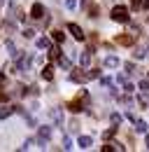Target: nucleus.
Returning a JSON list of instances; mask_svg holds the SVG:
<instances>
[{
  "label": "nucleus",
  "mask_w": 149,
  "mask_h": 152,
  "mask_svg": "<svg viewBox=\"0 0 149 152\" xmlns=\"http://www.w3.org/2000/svg\"><path fill=\"white\" fill-rule=\"evenodd\" d=\"M112 19L119 21V23H128V21H130L128 10H126L124 5H116V7H112Z\"/></svg>",
  "instance_id": "f257e3e1"
},
{
  "label": "nucleus",
  "mask_w": 149,
  "mask_h": 152,
  "mask_svg": "<svg viewBox=\"0 0 149 152\" xmlns=\"http://www.w3.org/2000/svg\"><path fill=\"white\" fill-rule=\"evenodd\" d=\"M68 31L72 33V38H74V40H84V38H86V33H84V31H82L77 23H68Z\"/></svg>",
  "instance_id": "f03ea898"
},
{
  "label": "nucleus",
  "mask_w": 149,
  "mask_h": 152,
  "mask_svg": "<svg viewBox=\"0 0 149 152\" xmlns=\"http://www.w3.org/2000/svg\"><path fill=\"white\" fill-rule=\"evenodd\" d=\"M133 42H135V35H116V45L121 47H133Z\"/></svg>",
  "instance_id": "7ed1b4c3"
},
{
  "label": "nucleus",
  "mask_w": 149,
  "mask_h": 152,
  "mask_svg": "<svg viewBox=\"0 0 149 152\" xmlns=\"http://www.w3.org/2000/svg\"><path fill=\"white\" fill-rule=\"evenodd\" d=\"M49 136H51V126H40V148H44L47 145V140H49Z\"/></svg>",
  "instance_id": "20e7f679"
},
{
  "label": "nucleus",
  "mask_w": 149,
  "mask_h": 152,
  "mask_svg": "<svg viewBox=\"0 0 149 152\" xmlns=\"http://www.w3.org/2000/svg\"><path fill=\"white\" fill-rule=\"evenodd\" d=\"M70 80H72V82H86V80H89V73H82V68H79V70H72V73H70Z\"/></svg>",
  "instance_id": "39448f33"
},
{
  "label": "nucleus",
  "mask_w": 149,
  "mask_h": 152,
  "mask_svg": "<svg viewBox=\"0 0 149 152\" xmlns=\"http://www.w3.org/2000/svg\"><path fill=\"white\" fill-rule=\"evenodd\" d=\"M30 17H33V19H42V17H44V7H42L40 2H35V5L30 7Z\"/></svg>",
  "instance_id": "423d86ee"
},
{
  "label": "nucleus",
  "mask_w": 149,
  "mask_h": 152,
  "mask_svg": "<svg viewBox=\"0 0 149 152\" xmlns=\"http://www.w3.org/2000/svg\"><path fill=\"white\" fill-rule=\"evenodd\" d=\"M126 148L121 143H110V145H103V152H124Z\"/></svg>",
  "instance_id": "0eeeda50"
},
{
  "label": "nucleus",
  "mask_w": 149,
  "mask_h": 152,
  "mask_svg": "<svg viewBox=\"0 0 149 152\" xmlns=\"http://www.w3.org/2000/svg\"><path fill=\"white\" fill-rule=\"evenodd\" d=\"M49 115H51V119H54L58 126H63V115H61V110H58V108H51V110H49Z\"/></svg>",
  "instance_id": "6e6552de"
},
{
  "label": "nucleus",
  "mask_w": 149,
  "mask_h": 152,
  "mask_svg": "<svg viewBox=\"0 0 149 152\" xmlns=\"http://www.w3.org/2000/svg\"><path fill=\"white\" fill-rule=\"evenodd\" d=\"M65 108H68V110H72V113H79V110H84V103H82V98H79V101H70Z\"/></svg>",
  "instance_id": "1a4fd4ad"
},
{
  "label": "nucleus",
  "mask_w": 149,
  "mask_h": 152,
  "mask_svg": "<svg viewBox=\"0 0 149 152\" xmlns=\"http://www.w3.org/2000/svg\"><path fill=\"white\" fill-rule=\"evenodd\" d=\"M133 124H135V131H137V133H145V131H147V122H142V119H137V117H135V119H133Z\"/></svg>",
  "instance_id": "9d476101"
},
{
  "label": "nucleus",
  "mask_w": 149,
  "mask_h": 152,
  "mask_svg": "<svg viewBox=\"0 0 149 152\" xmlns=\"http://www.w3.org/2000/svg\"><path fill=\"white\" fill-rule=\"evenodd\" d=\"M89 63H91V52H82V56H79V66L86 68Z\"/></svg>",
  "instance_id": "9b49d317"
},
{
  "label": "nucleus",
  "mask_w": 149,
  "mask_h": 152,
  "mask_svg": "<svg viewBox=\"0 0 149 152\" xmlns=\"http://www.w3.org/2000/svg\"><path fill=\"white\" fill-rule=\"evenodd\" d=\"M7 52H9L12 58H19V49H17V45H14L12 40H7Z\"/></svg>",
  "instance_id": "f8f14e48"
},
{
  "label": "nucleus",
  "mask_w": 149,
  "mask_h": 152,
  "mask_svg": "<svg viewBox=\"0 0 149 152\" xmlns=\"http://www.w3.org/2000/svg\"><path fill=\"white\" fill-rule=\"evenodd\" d=\"M35 45L40 47V49H49V47H51V40H49V38H37Z\"/></svg>",
  "instance_id": "ddd939ff"
},
{
  "label": "nucleus",
  "mask_w": 149,
  "mask_h": 152,
  "mask_svg": "<svg viewBox=\"0 0 149 152\" xmlns=\"http://www.w3.org/2000/svg\"><path fill=\"white\" fill-rule=\"evenodd\" d=\"M91 136H79V148H82V150H86V148H91Z\"/></svg>",
  "instance_id": "4468645a"
},
{
  "label": "nucleus",
  "mask_w": 149,
  "mask_h": 152,
  "mask_svg": "<svg viewBox=\"0 0 149 152\" xmlns=\"http://www.w3.org/2000/svg\"><path fill=\"white\" fill-rule=\"evenodd\" d=\"M17 31V23H14V19H7L5 21V33L9 35V33H14Z\"/></svg>",
  "instance_id": "2eb2a0df"
},
{
  "label": "nucleus",
  "mask_w": 149,
  "mask_h": 152,
  "mask_svg": "<svg viewBox=\"0 0 149 152\" xmlns=\"http://www.w3.org/2000/svg\"><path fill=\"white\" fill-rule=\"evenodd\" d=\"M56 61H58V66H61V68H65V70H70V68H72V63H70V58H65V56H58Z\"/></svg>",
  "instance_id": "dca6fc26"
},
{
  "label": "nucleus",
  "mask_w": 149,
  "mask_h": 152,
  "mask_svg": "<svg viewBox=\"0 0 149 152\" xmlns=\"http://www.w3.org/2000/svg\"><path fill=\"white\" fill-rule=\"evenodd\" d=\"M42 77H44V80H54V68H51V66H44V68H42Z\"/></svg>",
  "instance_id": "f3484780"
},
{
  "label": "nucleus",
  "mask_w": 149,
  "mask_h": 152,
  "mask_svg": "<svg viewBox=\"0 0 149 152\" xmlns=\"http://www.w3.org/2000/svg\"><path fill=\"white\" fill-rule=\"evenodd\" d=\"M119 131V126H116V124H114V126H110V129H107V131H103V138H105V140H110L112 136H114V133Z\"/></svg>",
  "instance_id": "a211bd4d"
},
{
  "label": "nucleus",
  "mask_w": 149,
  "mask_h": 152,
  "mask_svg": "<svg viewBox=\"0 0 149 152\" xmlns=\"http://www.w3.org/2000/svg\"><path fill=\"white\" fill-rule=\"evenodd\" d=\"M12 113H14V108H7V105H5V108H0V119H7Z\"/></svg>",
  "instance_id": "6ab92c4d"
},
{
  "label": "nucleus",
  "mask_w": 149,
  "mask_h": 152,
  "mask_svg": "<svg viewBox=\"0 0 149 152\" xmlns=\"http://www.w3.org/2000/svg\"><path fill=\"white\" fill-rule=\"evenodd\" d=\"M86 10H89V17H93V19H95V17H98V14H100V10H98V5H89V7H86Z\"/></svg>",
  "instance_id": "aec40b11"
},
{
  "label": "nucleus",
  "mask_w": 149,
  "mask_h": 152,
  "mask_svg": "<svg viewBox=\"0 0 149 152\" xmlns=\"http://www.w3.org/2000/svg\"><path fill=\"white\" fill-rule=\"evenodd\" d=\"M21 35H23L26 40H33V38H35V31H33V28H23V31H21Z\"/></svg>",
  "instance_id": "412c9836"
},
{
  "label": "nucleus",
  "mask_w": 149,
  "mask_h": 152,
  "mask_svg": "<svg viewBox=\"0 0 149 152\" xmlns=\"http://www.w3.org/2000/svg\"><path fill=\"white\" fill-rule=\"evenodd\" d=\"M105 66H107V68H116V66H119V58H116V56H110L107 61H105Z\"/></svg>",
  "instance_id": "4be33fe9"
},
{
  "label": "nucleus",
  "mask_w": 149,
  "mask_h": 152,
  "mask_svg": "<svg viewBox=\"0 0 149 152\" xmlns=\"http://www.w3.org/2000/svg\"><path fill=\"white\" fill-rule=\"evenodd\" d=\"M68 129H70L72 133H77V131H79V122H77V119H70V124H68Z\"/></svg>",
  "instance_id": "5701e85b"
},
{
  "label": "nucleus",
  "mask_w": 149,
  "mask_h": 152,
  "mask_svg": "<svg viewBox=\"0 0 149 152\" xmlns=\"http://www.w3.org/2000/svg\"><path fill=\"white\" fill-rule=\"evenodd\" d=\"M112 124H116V126H119V124H121V122H124V117H121V115H116V113H112Z\"/></svg>",
  "instance_id": "b1692460"
},
{
  "label": "nucleus",
  "mask_w": 149,
  "mask_h": 152,
  "mask_svg": "<svg viewBox=\"0 0 149 152\" xmlns=\"http://www.w3.org/2000/svg\"><path fill=\"white\" fill-rule=\"evenodd\" d=\"M49 56L58 58V56H61V49H58V47H49Z\"/></svg>",
  "instance_id": "393cba45"
},
{
  "label": "nucleus",
  "mask_w": 149,
  "mask_h": 152,
  "mask_svg": "<svg viewBox=\"0 0 149 152\" xmlns=\"http://www.w3.org/2000/svg\"><path fill=\"white\" fill-rule=\"evenodd\" d=\"M54 40L56 42H63V40H65V33H63V31H54Z\"/></svg>",
  "instance_id": "a878e982"
},
{
  "label": "nucleus",
  "mask_w": 149,
  "mask_h": 152,
  "mask_svg": "<svg viewBox=\"0 0 149 152\" xmlns=\"http://www.w3.org/2000/svg\"><path fill=\"white\" fill-rule=\"evenodd\" d=\"M133 56H135V58H147V52H145V49H135Z\"/></svg>",
  "instance_id": "bb28decb"
},
{
  "label": "nucleus",
  "mask_w": 149,
  "mask_h": 152,
  "mask_svg": "<svg viewBox=\"0 0 149 152\" xmlns=\"http://www.w3.org/2000/svg\"><path fill=\"white\" fill-rule=\"evenodd\" d=\"M137 103L140 105H149V96H137Z\"/></svg>",
  "instance_id": "cd10ccee"
},
{
  "label": "nucleus",
  "mask_w": 149,
  "mask_h": 152,
  "mask_svg": "<svg viewBox=\"0 0 149 152\" xmlns=\"http://www.w3.org/2000/svg\"><path fill=\"white\" fill-rule=\"evenodd\" d=\"M130 7H133V10H140V7H142V0H130Z\"/></svg>",
  "instance_id": "c85d7f7f"
},
{
  "label": "nucleus",
  "mask_w": 149,
  "mask_h": 152,
  "mask_svg": "<svg viewBox=\"0 0 149 152\" xmlns=\"http://www.w3.org/2000/svg\"><path fill=\"white\" fill-rule=\"evenodd\" d=\"M70 148H72V145H70V138L65 136V138H63V150H70Z\"/></svg>",
  "instance_id": "c756f323"
},
{
  "label": "nucleus",
  "mask_w": 149,
  "mask_h": 152,
  "mask_svg": "<svg viewBox=\"0 0 149 152\" xmlns=\"http://www.w3.org/2000/svg\"><path fill=\"white\" fill-rule=\"evenodd\" d=\"M100 84H103V87H110L112 80H110V77H103V80H100Z\"/></svg>",
  "instance_id": "7c9ffc66"
},
{
  "label": "nucleus",
  "mask_w": 149,
  "mask_h": 152,
  "mask_svg": "<svg viewBox=\"0 0 149 152\" xmlns=\"http://www.w3.org/2000/svg\"><path fill=\"white\" fill-rule=\"evenodd\" d=\"M140 89H142V91H147V89H149V82H147V80H142V82H140Z\"/></svg>",
  "instance_id": "2f4dec72"
},
{
  "label": "nucleus",
  "mask_w": 149,
  "mask_h": 152,
  "mask_svg": "<svg viewBox=\"0 0 149 152\" xmlns=\"http://www.w3.org/2000/svg\"><path fill=\"white\" fill-rule=\"evenodd\" d=\"M74 5H77V0H65V7H68V10H72Z\"/></svg>",
  "instance_id": "473e14b6"
},
{
  "label": "nucleus",
  "mask_w": 149,
  "mask_h": 152,
  "mask_svg": "<svg viewBox=\"0 0 149 152\" xmlns=\"http://www.w3.org/2000/svg\"><path fill=\"white\" fill-rule=\"evenodd\" d=\"M126 70H128V73H135V63H126Z\"/></svg>",
  "instance_id": "72a5a7b5"
},
{
  "label": "nucleus",
  "mask_w": 149,
  "mask_h": 152,
  "mask_svg": "<svg viewBox=\"0 0 149 152\" xmlns=\"http://www.w3.org/2000/svg\"><path fill=\"white\" fill-rule=\"evenodd\" d=\"M5 82H7V75H5V73H0V87H2Z\"/></svg>",
  "instance_id": "f704fd0d"
},
{
  "label": "nucleus",
  "mask_w": 149,
  "mask_h": 152,
  "mask_svg": "<svg viewBox=\"0 0 149 152\" xmlns=\"http://www.w3.org/2000/svg\"><path fill=\"white\" fill-rule=\"evenodd\" d=\"M93 0H82V7H84V10H86V7H89V5H91Z\"/></svg>",
  "instance_id": "c9c22d12"
},
{
  "label": "nucleus",
  "mask_w": 149,
  "mask_h": 152,
  "mask_svg": "<svg viewBox=\"0 0 149 152\" xmlns=\"http://www.w3.org/2000/svg\"><path fill=\"white\" fill-rule=\"evenodd\" d=\"M5 101H7V94H5V91H0V103H5Z\"/></svg>",
  "instance_id": "e433bc0d"
},
{
  "label": "nucleus",
  "mask_w": 149,
  "mask_h": 152,
  "mask_svg": "<svg viewBox=\"0 0 149 152\" xmlns=\"http://www.w3.org/2000/svg\"><path fill=\"white\" fill-rule=\"evenodd\" d=\"M142 7H145V10H149V0H145V2H142Z\"/></svg>",
  "instance_id": "4c0bfd02"
},
{
  "label": "nucleus",
  "mask_w": 149,
  "mask_h": 152,
  "mask_svg": "<svg viewBox=\"0 0 149 152\" xmlns=\"http://www.w3.org/2000/svg\"><path fill=\"white\" fill-rule=\"evenodd\" d=\"M147 148H149V136H147Z\"/></svg>",
  "instance_id": "58836bf2"
},
{
  "label": "nucleus",
  "mask_w": 149,
  "mask_h": 152,
  "mask_svg": "<svg viewBox=\"0 0 149 152\" xmlns=\"http://www.w3.org/2000/svg\"><path fill=\"white\" fill-rule=\"evenodd\" d=\"M0 5H2V0H0Z\"/></svg>",
  "instance_id": "ea45409f"
}]
</instances>
